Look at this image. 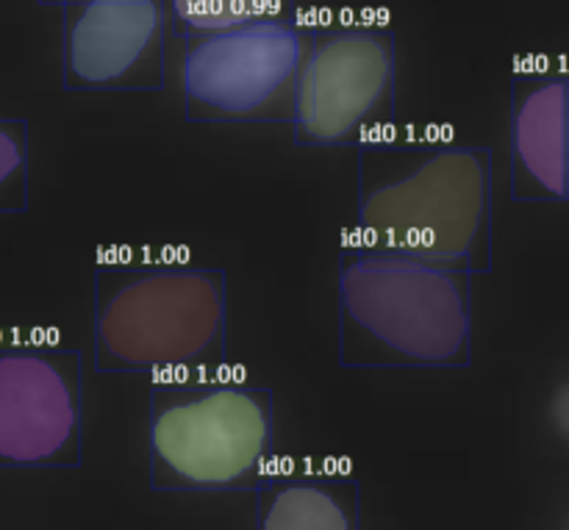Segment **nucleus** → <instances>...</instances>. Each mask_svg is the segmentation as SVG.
Wrapping results in <instances>:
<instances>
[{
    "mask_svg": "<svg viewBox=\"0 0 569 530\" xmlns=\"http://www.w3.org/2000/svg\"><path fill=\"white\" fill-rule=\"evenodd\" d=\"M356 153V244L467 276L492 272V150L381 133Z\"/></svg>",
    "mask_w": 569,
    "mask_h": 530,
    "instance_id": "nucleus-1",
    "label": "nucleus"
},
{
    "mask_svg": "<svg viewBox=\"0 0 569 530\" xmlns=\"http://www.w3.org/2000/svg\"><path fill=\"white\" fill-rule=\"evenodd\" d=\"M39 3H42V6H64L67 0H39Z\"/></svg>",
    "mask_w": 569,
    "mask_h": 530,
    "instance_id": "nucleus-13",
    "label": "nucleus"
},
{
    "mask_svg": "<svg viewBox=\"0 0 569 530\" xmlns=\"http://www.w3.org/2000/svg\"><path fill=\"white\" fill-rule=\"evenodd\" d=\"M167 28V0H67L61 83L67 92H161Z\"/></svg>",
    "mask_w": 569,
    "mask_h": 530,
    "instance_id": "nucleus-8",
    "label": "nucleus"
},
{
    "mask_svg": "<svg viewBox=\"0 0 569 530\" xmlns=\"http://www.w3.org/2000/svg\"><path fill=\"white\" fill-rule=\"evenodd\" d=\"M226 272L109 264L92 278L94 370L167 378L226 359Z\"/></svg>",
    "mask_w": 569,
    "mask_h": 530,
    "instance_id": "nucleus-3",
    "label": "nucleus"
},
{
    "mask_svg": "<svg viewBox=\"0 0 569 530\" xmlns=\"http://www.w3.org/2000/svg\"><path fill=\"white\" fill-rule=\"evenodd\" d=\"M81 461V353L0 339V470H78Z\"/></svg>",
    "mask_w": 569,
    "mask_h": 530,
    "instance_id": "nucleus-7",
    "label": "nucleus"
},
{
    "mask_svg": "<svg viewBox=\"0 0 569 530\" xmlns=\"http://www.w3.org/2000/svg\"><path fill=\"white\" fill-rule=\"evenodd\" d=\"M398 111V37L370 22L309 26L295 89L300 148H359L387 131Z\"/></svg>",
    "mask_w": 569,
    "mask_h": 530,
    "instance_id": "nucleus-5",
    "label": "nucleus"
},
{
    "mask_svg": "<svg viewBox=\"0 0 569 530\" xmlns=\"http://www.w3.org/2000/svg\"><path fill=\"white\" fill-rule=\"evenodd\" d=\"M569 78L561 67H520L511 78V198L567 203Z\"/></svg>",
    "mask_w": 569,
    "mask_h": 530,
    "instance_id": "nucleus-9",
    "label": "nucleus"
},
{
    "mask_svg": "<svg viewBox=\"0 0 569 530\" xmlns=\"http://www.w3.org/2000/svg\"><path fill=\"white\" fill-rule=\"evenodd\" d=\"M183 39L189 122H292L309 26L295 17L242 22Z\"/></svg>",
    "mask_w": 569,
    "mask_h": 530,
    "instance_id": "nucleus-6",
    "label": "nucleus"
},
{
    "mask_svg": "<svg viewBox=\"0 0 569 530\" xmlns=\"http://www.w3.org/2000/svg\"><path fill=\"white\" fill-rule=\"evenodd\" d=\"M178 37L242 26L270 17H295V0H167Z\"/></svg>",
    "mask_w": 569,
    "mask_h": 530,
    "instance_id": "nucleus-11",
    "label": "nucleus"
},
{
    "mask_svg": "<svg viewBox=\"0 0 569 530\" xmlns=\"http://www.w3.org/2000/svg\"><path fill=\"white\" fill-rule=\"evenodd\" d=\"M272 392L203 370L153 378L148 481L153 492H256L272 476Z\"/></svg>",
    "mask_w": 569,
    "mask_h": 530,
    "instance_id": "nucleus-4",
    "label": "nucleus"
},
{
    "mask_svg": "<svg viewBox=\"0 0 569 530\" xmlns=\"http://www.w3.org/2000/svg\"><path fill=\"white\" fill-rule=\"evenodd\" d=\"M339 364L448 370L472 361V276L345 244Z\"/></svg>",
    "mask_w": 569,
    "mask_h": 530,
    "instance_id": "nucleus-2",
    "label": "nucleus"
},
{
    "mask_svg": "<svg viewBox=\"0 0 569 530\" xmlns=\"http://www.w3.org/2000/svg\"><path fill=\"white\" fill-rule=\"evenodd\" d=\"M28 209V122L0 117V214Z\"/></svg>",
    "mask_w": 569,
    "mask_h": 530,
    "instance_id": "nucleus-12",
    "label": "nucleus"
},
{
    "mask_svg": "<svg viewBox=\"0 0 569 530\" xmlns=\"http://www.w3.org/2000/svg\"><path fill=\"white\" fill-rule=\"evenodd\" d=\"M256 530H361L359 481L348 472H278L256 489Z\"/></svg>",
    "mask_w": 569,
    "mask_h": 530,
    "instance_id": "nucleus-10",
    "label": "nucleus"
}]
</instances>
